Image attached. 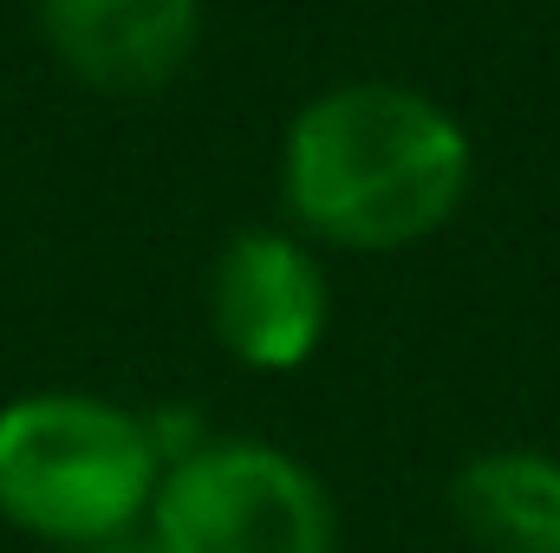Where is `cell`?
<instances>
[{"label": "cell", "mask_w": 560, "mask_h": 553, "mask_svg": "<svg viewBox=\"0 0 560 553\" xmlns=\"http://www.w3.org/2000/svg\"><path fill=\"white\" fill-rule=\"evenodd\" d=\"M280 196L313 242L398 255L430 242L463 209L469 138L411 85H332L287 125Z\"/></svg>", "instance_id": "cell-1"}, {"label": "cell", "mask_w": 560, "mask_h": 553, "mask_svg": "<svg viewBox=\"0 0 560 553\" xmlns=\"http://www.w3.org/2000/svg\"><path fill=\"white\" fill-rule=\"evenodd\" d=\"M163 482V449L150 416L92 391H33L0 404V521L52 541L92 548L150 515Z\"/></svg>", "instance_id": "cell-2"}, {"label": "cell", "mask_w": 560, "mask_h": 553, "mask_svg": "<svg viewBox=\"0 0 560 553\" xmlns=\"http://www.w3.org/2000/svg\"><path fill=\"white\" fill-rule=\"evenodd\" d=\"M143 528L156 553H332V502L275 443L202 436L163 462Z\"/></svg>", "instance_id": "cell-3"}, {"label": "cell", "mask_w": 560, "mask_h": 553, "mask_svg": "<svg viewBox=\"0 0 560 553\" xmlns=\"http://www.w3.org/2000/svg\"><path fill=\"white\" fill-rule=\"evenodd\" d=\"M209 319L229 358L248 372H293L319 352L326 332V274L300 235L248 228L222 248L209 274Z\"/></svg>", "instance_id": "cell-4"}, {"label": "cell", "mask_w": 560, "mask_h": 553, "mask_svg": "<svg viewBox=\"0 0 560 553\" xmlns=\"http://www.w3.org/2000/svg\"><path fill=\"white\" fill-rule=\"evenodd\" d=\"M52 59L112 98L163 92L202 39V0H39Z\"/></svg>", "instance_id": "cell-5"}, {"label": "cell", "mask_w": 560, "mask_h": 553, "mask_svg": "<svg viewBox=\"0 0 560 553\" xmlns=\"http://www.w3.org/2000/svg\"><path fill=\"white\" fill-rule=\"evenodd\" d=\"M456 515L482 553H560V456H476L456 475Z\"/></svg>", "instance_id": "cell-6"}, {"label": "cell", "mask_w": 560, "mask_h": 553, "mask_svg": "<svg viewBox=\"0 0 560 553\" xmlns=\"http://www.w3.org/2000/svg\"><path fill=\"white\" fill-rule=\"evenodd\" d=\"M79 553H156V541H150V528H125V534H112V541H92V548H79Z\"/></svg>", "instance_id": "cell-7"}]
</instances>
